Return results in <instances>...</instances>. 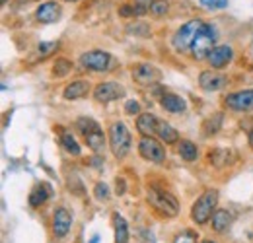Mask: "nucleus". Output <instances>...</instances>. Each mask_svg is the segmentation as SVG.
Wrapping results in <instances>:
<instances>
[{"instance_id": "6e6552de", "label": "nucleus", "mask_w": 253, "mask_h": 243, "mask_svg": "<svg viewBox=\"0 0 253 243\" xmlns=\"http://www.w3.org/2000/svg\"><path fill=\"white\" fill-rule=\"evenodd\" d=\"M138 154L152 163H164L166 162V150L164 144L156 140L154 136H142L138 142Z\"/></svg>"}, {"instance_id": "473e14b6", "label": "nucleus", "mask_w": 253, "mask_h": 243, "mask_svg": "<svg viewBox=\"0 0 253 243\" xmlns=\"http://www.w3.org/2000/svg\"><path fill=\"white\" fill-rule=\"evenodd\" d=\"M201 6L209 8V10H222L228 6V0H199Z\"/></svg>"}, {"instance_id": "9b49d317", "label": "nucleus", "mask_w": 253, "mask_h": 243, "mask_svg": "<svg viewBox=\"0 0 253 243\" xmlns=\"http://www.w3.org/2000/svg\"><path fill=\"white\" fill-rule=\"evenodd\" d=\"M125 95V88L117 82H101L94 88V99L97 103H109Z\"/></svg>"}, {"instance_id": "0eeeda50", "label": "nucleus", "mask_w": 253, "mask_h": 243, "mask_svg": "<svg viewBox=\"0 0 253 243\" xmlns=\"http://www.w3.org/2000/svg\"><path fill=\"white\" fill-rule=\"evenodd\" d=\"M80 62L84 68L88 70H94V72H107L115 66V61L109 53L105 51H88L80 57Z\"/></svg>"}, {"instance_id": "6ab92c4d", "label": "nucleus", "mask_w": 253, "mask_h": 243, "mask_svg": "<svg viewBox=\"0 0 253 243\" xmlns=\"http://www.w3.org/2000/svg\"><path fill=\"white\" fill-rule=\"evenodd\" d=\"M88 91H90V82L88 80H74L64 88L63 95L64 99H80V97H86Z\"/></svg>"}, {"instance_id": "f3484780", "label": "nucleus", "mask_w": 253, "mask_h": 243, "mask_svg": "<svg viewBox=\"0 0 253 243\" xmlns=\"http://www.w3.org/2000/svg\"><path fill=\"white\" fill-rule=\"evenodd\" d=\"M158 122L160 119L152 113H140L138 119H136V130L142 134V136H154L156 130H158Z\"/></svg>"}, {"instance_id": "a211bd4d", "label": "nucleus", "mask_w": 253, "mask_h": 243, "mask_svg": "<svg viewBox=\"0 0 253 243\" xmlns=\"http://www.w3.org/2000/svg\"><path fill=\"white\" fill-rule=\"evenodd\" d=\"M51 195H53V191H51V187L47 183H37L32 189V193H30V199H28L30 201V206H33V208L43 206L49 201Z\"/></svg>"}, {"instance_id": "cd10ccee", "label": "nucleus", "mask_w": 253, "mask_h": 243, "mask_svg": "<svg viewBox=\"0 0 253 243\" xmlns=\"http://www.w3.org/2000/svg\"><path fill=\"white\" fill-rule=\"evenodd\" d=\"M126 33L138 35V37H148V35H150V28H148L144 22H134V24L126 26Z\"/></svg>"}, {"instance_id": "7ed1b4c3", "label": "nucleus", "mask_w": 253, "mask_h": 243, "mask_svg": "<svg viewBox=\"0 0 253 243\" xmlns=\"http://www.w3.org/2000/svg\"><path fill=\"white\" fill-rule=\"evenodd\" d=\"M76 128L84 136V140L90 146V150H94L95 154L105 150V134H103V128L99 126L97 121H94L92 117H80L76 121Z\"/></svg>"}, {"instance_id": "f03ea898", "label": "nucleus", "mask_w": 253, "mask_h": 243, "mask_svg": "<svg viewBox=\"0 0 253 243\" xmlns=\"http://www.w3.org/2000/svg\"><path fill=\"white\" fill-rule=\"evenodd\" d=\"M216 204H218V191H214V189L205 191V193L195 201V204H193V208H191V218H193V222L199 224V226H205V224L212 218V214L216 212Z\"/></svg>"}, {"instance_id": "1a4fd4ad", "label": "nucleus", "mask_w": 253, "mask_h": 243, "mask_svg": "<svg viewBox=\"0 0 253 243\" xmlns=\"http://www.w3.org/2000/svg\"><path fill=\"white\" fill-rule=\"evenodd\" d=\"M224 105L232 111H240V113H248L253 111V90H242L228 93L224 97Z\"/></svg>"}, {"instance_id": "aec40b11", "label": "nucleus", "mask_w": 253, "mask_h": 243, "mask_svg": "<svg viewBox=\"0 0 253 243\" xmlns=\"http://www.w3.org/2000/svg\"><path fill=\"white\" fill-rule=\"evenodd\" d=\"M156 136L160 138V142L164 144H175L179 140V132L166 121H160L158 122V130H156Z\"/></svg>"}, {"instance_id": "5701e85b", "label": "nucleus", "mask_w": 253, "mask_h": 243, "mask_svg": "<svg viewBox=\"0 0 253 243\" xmlns=\"http://www.w3.org/2000/svg\"><path fill=\"white\" fill-rule=\"evenodd\" d=\"M222 121H224V113H214V115H211L209 119H205V122H203V134H205V136L216 134V132L220 130Z\"/></svg>"}, {"instance_id": "412c9836", "label": "nucleus", "mask_w": 253, "mask_h": 243, "mask_svg": "<svg viewBox=\"0 0 253 243\" xmlns=\"http://www.w3.org/2000/svg\"><path fill=\"white\" fill-rule=\"evenodd\" d=\"M230 224H232V214L228 212V210L218 208L216 212L212 214V230H214L216 234L226 232V230L230 228Z\"/></svg>"}, {"instance_id": "2f4dec72", "label": "nucleus", "mask_w": 253, "mask_h": 243, "mask_svg": "<svg viewBox=\"0 0 253 243\" xmlns=\"http://www.w3.org/2000/svg\"><path fill=\"white\" fill-rule=\"evenodd\" d=\"M154 4V0H134V10H136V16H144L148 10H150V6Z\"/></svg>"}, {"instance_id": "4c0bfd02", "label": "nucleus", "mask_w": 253, "mask_h": 243, "mask_svg": "<svg viewBox=\"0 0 253 243\" xmlns=\"http://www.w3.org/2000/svg\"><path fill=\"white\" fill-rule=\"evenodd\" d=\"M250 146H252V150H253V128L250 130Z\"/></svg>"}, {"instance_id": "bb28decb", "label": "nucleus", "mask_w": 253, "mask_h": 243, "mask_svg": "<svg viewBox=\"0 0 253 243\" xmlns=\"http://www.w3.org/2000/svg\"><path fill=\"white\" fill-rule=\"evenodd\" d=\"M68 72H72V62L68 59H57V62L53 64V76H66Z\"/></svg>"}, {"instance_id": "423d86ee", "label": "nucleus", "mask_w": 253, "mask_h": 243, "mask_svg": "<svg viewBox=\"0 0 253 243\" xmlns=\"http://www.w3.org/2000/svg\"><path fill=\"white\" fill-rule=\"evenodd\" d=\"M214 41H216V31L211 24H207V28L199 33V37L193 41L191 45V53H193V59L197 61H203V59H209V55L212 53L214 49Z\"/></svg>"}, {"instance_id": "c9c22d12", "label": "nucleus", "mask_w": 253, "mask_h": 243, "mask_svg": "<svg viewBox=\"0 0 253 243\" xmlns=\"http://www.w3.org/2000/svg\"><path fill=\"white\" fill-rule=\"evenodd\" d=\"M115 181H117V195H123V193H125V189H126L125 179H121V177H117Z\"/></svg>"}, {"instance_id": "a19ab883", "label": "nucleus", "mask_w": 253, "mask_h": 243, "mask_svg": "<svg viewBox=\"0 0 253 243\" xmlns=\"http://www.w3.org/2000/svg\"><path fill=\"white\" fill-rule=\"evenodd\" d=\"M2 4H6V0H2Z\"/></svg>"}, {"instance_id": "2eb2a0df", "label": "nucleus", "mask_w": 253, "mask_h": 243, "mask_svg": "<svg viewBox=\"0 0 253 243\" xmlns=\"http://www.w3.org/2000/svg\"><path fill=\"white\" fill-rule=\"evenodd\" d=\"M160 105H162L168 113H183V111L187 109L185 99H183L181 95H177V93H171V91L162 93V97H160Z\"/></svg>"}, {"instance_id": "4468645a", "label": "nucleus", "mask_w": 253, "mask_h": 243, "mask_svg": "<svg viewBox=\"0 0 253 243\" xmlns=\"http://www.w3.org/2000/svg\"><path fill=\"white\" fill-rule=\"evenodd\" d=\"M35 18L41 22V24H53L61 18V4L53 2V0H47L43 4L37 6L35 10Z\"/></svg>"}, {"instance_id": "c756f323", "label": "nucleus", "mask_w": 253, "mask_h": 243, "mask_svg": "<svg viewBox=\"0 0 253 243\" xmlns=\"http://www.w3.org/2000/svg\"><path fill=\"white\" fill-rule=\"evenodd\" d=\"M168 10H169L168 0H154V4L150 6V14H152V16H156V18L166 16V14H168Z\"/></svg>"}, {"instance_id": "20e7f679", "label": "nucleus", "mask_w": 253, "mask_h": 243, "mask_svg": "<svg viewBox=\"0 0 253 243\" xmlns=\"http://www.w3.org/2000/svg\"><path fill=\"white\" fill-rule=\"evenodd\" d=\"M146 201L150 206H154L162 216H168V218H175L179 212V204H177V199L171 195V193H166L162 189L156 187H150L148 193H146Z\"/></svg>"}, {"instance_id": "ea45409f", "label": "nucleus", "mask_w": 253, "mask_h": 243, "mask_svg": "<svg viewBox=\"0 0 253 243\" xmlns=\"http://www.w3.org/2000/svg\"><path fill=\"white\" fill-rule=\"evenodd\" d=\"M64 2H80V0H64Z\"/></svg>"}, {"instance_id": "e433bc0d", "label": "nucleus", "mask_w": 253, "mask_h": 243, "mask_svg": "<svg viewBox=\"0 0 253 243\" xmlns=\"http://www.w3.org/2000/svg\"><path fill=\"white\" fill-rule=\"evenodd\" d=\"M90 163H94L95 169H101V165H103V158H99V156H94V158L90 160Z\"/></svg>"}, {"instance_id": "f704fd0d", "label": "nucleus", "mask_w": 253, "mask_h": 243, "mask_svg": "<svg viewBox=\"0 0 253 243\" xmlns=\"http://www.w3.org/2000/svg\"><path fill=\"white\" fill-rule=\"evenodd\" d=\"M119 16H136V10H134V6H128V4H123L121 8H119Z\"/></svg>"}, {"instance_id": "4be33fe9", "label": "nucleus", "mask_w": 253, "mask_h": 243, "mask_svg": "<svg viewBox=\"0 0 253 243\" xmlns=\"http://www.w3.org/2000/svg\"><path fill=\"white\" fill-rule=\"evenodd\" d=\"M113 226H115V243H128V224H126L125 218L115 214Z\"/></svg>"}, {"instance_id": "f257e3e1", "label": "nucleus", "mask_w": 253, "mask_h": 243, "mask_svg": "<svg viewBox=\"0 0 253 243\" xmlns=\"http://www.w3.org/2000/svg\"><path fill=\"white\" fill-rule=\"evenodd\" d=\"M107 136H109V146H111V152L117 160H123L130 152V146H132V136H130V130L126 128V124L123 121H115L109 124V130H107Z\"/></svg>"}, {"instance_id": "ddd939ff", "label": "nucleus", "mask_w": 253, "mask_h": 243, "mask_svg": "<svg viewBox=\"0 0 253 243\" xmlns=\"http://www.w3.org/2000/svg\"><path fill=\"white\" fill-rule=\"evenodd\" d=\"M72 228V216L70 212L64 208V206H59L55 208L53 212V234L57 238H64Z\"/></svg>"}, {"instance_id": "58836bf2", "label": "nucleus", "mask_w": 253, "mask_h": 243, "mask_svg": "<svg viewBox=\"0 0 253 243\" xmlns=\"http://www.w3.org/2000/svg\"><path fill=\"white\" fill-rule=\"evenodd\" d=\"M201 243H214V242H211V240H205V242H201Z\"/></svg>"}, {"instance_id": "dca6fc26", "label": "nucleus", "mask_w": 253, "mask_h": 243, "mask_svg": "<svg viewBox=\"0 0 253 243\" xmlns=\"http://www.w3.org/2000/svg\"><path fill=\"white\" fill-rule=\"evenodd\" d=\"M232 59H234L232 47H228V45H218V47L212 49V53L209 55L207 61L211 62L212 68H224L228 62H232Z\"/></svg>"}, {"instance_id": "9d476101", "label": "nucleus", "mask_w": 253, "mask_h": 243, "mask_svg": "<svg viewBox=\"0 0 253 243\" xmlns=\"http://www.w3.org/2000/svg\"><path fill=\"white\" fill-rule=\"evenodd\" d=\"M160 78H162V72L148 62H140V64L132 66V80L140 86H152Z\"/></svg>"}, {"instance_id": "72a5a7b5", "label": "nucleus", "mask_w": 253, "mask_h": 243, "mask_svg": "<svg viewBox=\"0 0 253 243\" xmlns=\"http://www.w3.org/2000/svg\"><path fill=\"white\" fill-rule=\"evenodd\" d=\"M125 113L126 115H140V103L136 99H128L125 103Z\"/></svg>"}, {"instance_id": "7c9ffc66", "label": "nucleus", "mask_w": 253, "mask_h": 243, "mask_svg": "<svg viewBox=\"0 0 253 243\" xmlns=\"http://www.w3.org/2000/svg\"><path fill=\"white\" fill-rule=\"evenodd\" d=\"M173 243H197V234L191 232V230H185V232H181V234L175 236Z\"/></svg>"}, {"instance_id": "39448f33", "label": "nucleus", "mask_w": 253, "mask_h": 243, "mask_svg": "<svg viewBox=\"0 0 253 243\" xmlns=\"http://www.w3.org/2000/svg\"><path fill=\"white\" fill-rule=\"evenodd\" d=\"M207 28V24L203 20H191L187 24H183L179 30L175 31L173 39H171V45L177 53H185L187 49H191L193 41L199 37V33Z\"/></svg>"}, {"instance_id": "393cba45", "label": "nucleus", "mask_w": 253, "mask_h": 243, "mask_svg": "<svg viewBox=\"0 0 253 243\" xmlns=\"http://www.w3.org/2000/svg\"><path fill=\"white\" fill-rule=\"evenodd\" d=\"M59 47H61V43L59 41H41L39 45H37V51L33 53V57H37V59H47V57H51L55 51H59Z\"/></svg>"}, {"instance_id": "b1692460", "label": "nucleus", "mask_w": 253, "mask_h": 243, "mask_svg": "<svg viewBox=\"0 0 253 243\" xmlns=\"http://www.w3.org/2000/svg\"><path fill=\"white\" fill-rule=\"evenodd\" d=\"M177 154H179L185 162H195V160L199 158V148H197V144L191 142V140H181V142L177 144Z\"/></svg>"}, {"instance_id": "a878e982", "label": "nucleus", "mask_w": 253, "mask_h": 243, "mask_svg": "<svg viewBox=\"0 0 253 243\" xmlns=\"http://www.w3.org/2000/svg\"><path fill=\"white\" fill-rule=\"evenodd\" d=\"M61 144H63V148L66 150V154H70V156H80V144L76 142V138L70 134V132H63L61 134Z\"/></svg>"}, {"instance_id": "f8f14e48", "label": "nucleus", "mask_w": 253, "mask_h": 243, "mask_svg": "<svg viewBox=\"0 0 253 243\" xmlns=\"http://www.w3.org/2000/svg\"><path fill=\"white\" fill-rule=\"evenodd\" d=\"M199 86L205 91H220L228 86V76L214 70H203L199 76Z\"/></svg>"}, {"instance_id": "c85d7f7f", "label": "nucleus", "mask_w": 253, "mask_h": 243, "mask_svg": "<svg viewBox=\"0 0 253 243\" xmlns=\"http://www.w3.org/2000/svg\"><path fill=\"white\" fill-rule=\"evenodd\" d=\"M94 197L97 201H101V202H105V201H109V197H111V191H109V185L103 181L95 183L94 187Z\"/></svg>"}]
</instances>
